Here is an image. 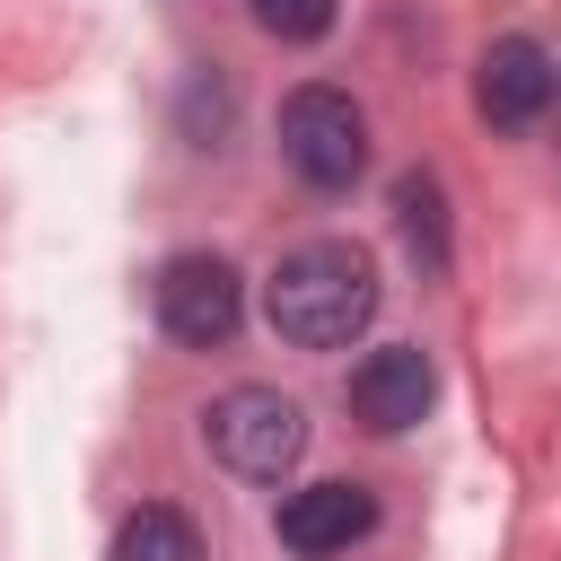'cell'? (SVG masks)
I'll return each instance as SVG.
<instances>
[{
  "label": "cell",
  "mask_w": 561,
  "mask_h": 561,
  "mask_svg": "<svg viewBox=\"0 0 561 561\" xmlns=\"http://www.w3.org/2000/svg\"><path fill=\"white\" fill-rule=\"evenodd\" d=\"M342 394H351V421H359V430L403 438V430H421V412L438 403V368H430L421 342H377V351L351 368Z\"/></svg>",
  "instance_id": "obj_5"
},
{
  "label": "cell",
  "mask_w": 561,
  "mask_h": 561,
  "mask_svg": "<svg viewBox=\"0 0 561 561\" xmlns=\"http://www.w3.org/2000/svg\"><path fill=\"white\" fill-rule=\"evenodd\" d=\"M394 228H403L412 263L438 280V272H447V193H438V175H430V167L394 175Z\"/></svg>",
  "instance_id": "obj_8"
},
{
  "label": "cell",
  "mask_w": 561,
  "mask_h": 561,
  "mask_svg": "<svg viewBox=\"0 0 561 561\" xmlns=\"http://www.w3.org/2000/svg\"><path fill=\"white\" fill-rule=\"evenodd\" d=\"M254 9V26L272 35V44H316V35H333V0H245Z\"/></svg>",
  "instance_id": "obj_10"
},
{
  "label": "cell",
  "mask_w": 561,
  "mask_h": 561,
  "mask_svg": "<svg viewBox=\"0 0 561 561\" xmlns=\"http://www.w3.org/2000/svg\"><path fill=\"white\" fill-rule=\"evenodd\" d=\"M202 438L228 473L245 482H280L298 456H307V412L280 394V386H228L210 412H202Z\"/></svg>",
  "instance_id": "obj_3"
},
{
  "label": "cell",
  "mask_w": 561,
  "mask_h": 561,
  "mask_svg": "<svg viewBox=\"0 0 561 561\" xmlns=\"http://www.w3.org/2000/svg\"><path fill=\"white\" fill-rule=\"evenodd\" d=\"M280 158H289L298 184H316V193L359 184V175H368V114H359V96H351V88H324V79L289 88V96H280Z\"/></svg>",
  "instance_id": "obj_2"
},
{
  "label": "cell",
  "mask_w": 561,
  "mask_h": 561,
  "mask_svg": "<svg viewBox=\"0 0 561 561\" xmlns=\"http://www.w3.org/2000/svg\"><path fill=\"white\" fill-rule=\"evenodd\" d=\"M149 298H158V324L184 351H219L245 324V280H237L228 254H167L158 280H149Z\"/></svg>",
  "instance_id": "obj_4"
},
{
  "label": "cell",
  "mask_w": 561,
  "mask_h": 561,
  "mask_svg": "<svg viewBox=\"0 0 561 561\" xmlns=\"http://www.w3.org/2000/svg\"><path fill=\"white\" fill-rule=\"evenodd\" d=\"M368 316H377V263L342 237L280 254L272 280H263V324L289 351H342L351 333H368Z\"/></svg>",
  "instance_id": "obj_1"
},
{
  "label": "cell",
  "mask_w": 561,
  "mask_h": 561,
  "mask_svg": "<svg viewBox=\"0 0 561 561\" xmlns=\"http://www.w3.org/2000/svg\"><path fill=\"white\" fill-rule=\"evenodd\" d=\"M114 561H202V535H193V517L184 508H131L123 517V535H114Z\"/></svg>",
  "instance_id": "obj_9"
},
{
  "label": "cell",
  "mask_w": 561,
  "mask_h": 561,
  "mask_svg": "<svg viewBox=\"0 0 561 561\" xmlns=\"http://www.w3.org/2000/svg\"><path fill=\"white\" fill-rule=\"evenodd\" d=\"M377 526V491L368 482H307L272 508V535L298 552V561H324V552H351L359 535Z\"/></svg>",
  "instance_id": "obj_7"
},
{
  "label": "cell",
  "mask_w": 561,
  "mask_h": 561,
  "mask_svg": "<svg viewBox=\"0 0 561 561\" xmlns=\"http://www.w3.org/2000/svg\"><path fill=\"white\" fill-rule=\"evenodd\" d=\"M543 105H552V53H543L535 35L482 44V61H473V114H482L491 131H526Z\"/></svg>",
  "instance_id": "obj_6"
}]
</instances>
